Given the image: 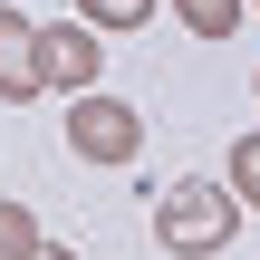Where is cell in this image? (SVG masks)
<instances>
[{
	"instance_id": "cell-9",
	"label": "cell",
	"mask_w": 260,
	"mask_h": 260,
	"mask_svg": "<svg viewBox=\"0 0 260 260\" xmlns=\"http://www.w3.org/2000/svg\"><path fill=\"white\" fill-rule=\"evenodd\" d=\"M19 260H77V251H58V241H39V251H19Z\"/></svg>"
},
{
	"instance_id": "cell-10",
	"label": "cell",
	"mask_w": 260,
	"mask_h": 260,
	"mask_svg": "<svg viewBox=\"0 0 260 260\" xmlns=\"http://www.w3.org/2000/svg\"><path fill=\"white\" fill-rule=\"evenodd\" d=\"M251 10H260V0H251Z\"/></svg>"
},
{
	"instance_id": "cell-7",
	"label": "cell",
	"mask_w": 260,
	"mask_h": 260,
	"mask_svg": "<svg viewBox=\"0 0 260 260\" xmlns=\"http://www.w3.org/2000/svg\"><path fill=\"white\" fill-rule=\"evenodd\" d=\"M77 10H87V29L106 39V29H145V19H154L164 0H77Z\"/></svg>"
},
{
	"instance_id": "cell-2",
	"label": "cell",
	"mask_w": 260,
	"mask_h": 260,
	"mask_svg": "<svg viewBox=\"0 0 260 260\" xmlns=\"http://www.w3.org/2000/svg\"><path fill=\"white\" fill-rule=\"evenodd\" d=\"M68 145H77L87 164H135V145H145V116H135L125 96L87 87V96H68Z\"/></svg>"
},
{
	"instance_id": "cell-4",
	"label": "cell",
	"mask_w": 260,
	"mask_h": 260,
	"mask_svg": "<svg viewBox=\"0 0 260 260\" xmlns=\"http://www.w3.org/2000/svg\"><path fill=\"white\" fill-rule=\"evenodd\" d=\"M39 96V68H29V19L0 0V106H29Z\"/></svg>"
},
{
	"instance_id": "cell-3",
	"label": "cell",
	"mask_w": 260,
	"mask_h": 260,
	"mask_svg": "<svg viewBox=\"0 0 260 260\" xmlns=\"http://www.w3.org/2000/svg\"><path fill=\"white\" fill-rule=\"evenodd\" d=\"M29 68H39V87H68V96L106 87V77H96V29H87V19H58V29H29Z\"/></svg>"
},
{
	"instance_id": "cell-1",
	"label": "cell",
	"mask_w": 260,
	"mask_h": 260,
	"mask_svg": "<svg viewBox=\"0 0 260 260\" xmlns=\"http://www.w3.org/2000/svg\"><path fill=\"white\" fill-rule=\"evenodd\" d=\"M154 241L174 260H212L241 241V203L222 193V183H174L164 203H154Z\"/></svg>"
},
{
	"instance_id": "cell-8",
	"label": "cell",
	"mask_w": 260,
	"mask_h": 260,
	"mask_svg": "<svg viewBox=\"0 0 260 260\" xmlns=\"http://www.w3.org/2000/svg\"><path fill=\"white\" fill-rule=\"evenodd\" d=\"M19 251H39V222H29V212L0 193V260H19Z\"/></svg>"
},
{
	"instance_id": "cell-5",
	"label": "cell",
	"mask_w": 260,
	"mask_h": 260,
	"mask_svg": "<svg viewBox=\"0 0 260 260\" xmlns=\"http://www.w3.org/2000/svg\"><path fill=\"white\" fill-rule=\"evenodd\" d=\"M241 10H251V0H174V19H183L193 39H232V29H241Z\"/></svg>"
},
{
	"instance_id": "cell-6",
	"label": "cell",
	"mask_w": 260,
	"mask_h": 260,
	"mask_svg": "<svg viewBox=\"0 0 260 260\" xmlns=\"http://www.w3.org/2000/svg\"><path fill=\"white\" fill-rule=\"evenodd\" d=\"M222 193H232V203H251V212H260V135H241V145L222 154Z\"/></svg>"
},
{
	"instance_id": "cell-11",
	"label": "cell",
	"mask_w": 260,
	"mask_h": 260,
	"mask_svg": "<svg viewBox=\"0 0 260 260\" xmlns=\"http://www.w3.org/2000/svg\"><path fill=\"white\" fill-rule=\"evenodd\" d=\"M251 87H260V77H251Z\"/></svg>"
}]
</instances>
